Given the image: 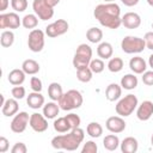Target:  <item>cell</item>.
I'll return each instance as SVG.
<instances>
[{
	"label": "cell",
	"instance_id": "cell-17",
	"mask_svg": "<svg viewBox=\"0 0 153 153\" xmlns=\"http://www.w3.org/2000/svg\"><path fill=\"white\" fill-rule=\"evenodd\" d=\"M26 104L29 105V108L35 109V110L39 109V108H43V105L45 104L44 103V96L41 92L32 91L31 93H29V96L26 98Z\"/></svg>",
	"mask_w": 153,
	"mask_h": 153
},
{
	"label": "cell",
	"instance_id": "cell-22",
	"mask_svg": "<svg viewBox=\"0 0 153 153\" xmlns=\"http://www.w3.org/2000/svg\"><path fill=\"white\" fill-rule=\"evenodd\" d=\"M25 75H26V73L23 69L14 68L8 73L7 79H8L10 84H12L13 86H17V85H22L25 81Z\"/></svg>",
	"mask_w": 153,
	"mask_h": 153
},
{
	"label": "cell",
	"instance_id": "cell-51",
	"mask_svg": "<svg viewBox=\"0 0 153 153\" xmlns=\"http://www.w3.org/2000/svg\"><path fill=\"white\" fill-rule=\"evenodd\" d=\"M151 143H152V146H153V134H152V136H151Z\"/></svg>",
	"mask_w": 153,
	"mask_h": 153
},
{
	"label": "cell",
	"instance_id": "cell-21",
	"mask_svg": "<svg viewBox=\"0 0 153 153\" xmlns=\"http://www.w3.org/2000/svg\"><path fill=\"white\" fill-rule=\"evenodd\" d=\"M121 146V151L123 153H135L139 148V142L135 137L133 136H127L122 140V142L120 143Z\"/></svg>",
	"mask_w": 153,
	"mask_h": 153
},
{
	"label": "cell",
	"instance_id": "cell-13",
	"mask_svg": "<svg viewBox=\"0 0 153 153\" xmlns=\"http://www.w3.org/2000/svg\"><path fill=\"white\" fill-rule=\"evenodd\" d=\"M105 127L110 133L114 134H120L122 131H124L126 129V122L122 118V116H111L106 120L105 122Z\"/></svg>",
	"mask_w": 153,
	"mask_h": 153
},
{
	"label": "cell",
	"instance_id": "cell-24",
	"mask_svg": "<svg viewBox=\"0 0 153 153\" xmlns=\"http://www.w3.org/2000/svg\"><path fill=\"white\" fill-rule=\"evenodd\" d=\"M63 91H62V86L59 82H51L48 86V97L54 100V102H59V99L62 97Z\"/></svg>",
	"mask_w": 153,
	"mask_h": 153
},
{
	"label": "cell",
	"instance_id": "cell-38",
	"mask_svg": "<svg viewBox=\"0 0 153 153\" xmlns=\"http://www.w3.org/2000/svg\"><path fill=\"white\" fill-rule=\"evenodd\" d=\"M66 118H67L68 123L71 124L72 129H73V128H76V127H80V123H81V118H80V117H79L76 114H73V112H71V114L66 115Z\"/></svg>",
	"mask_w": 153,
	"mask_h": 153
},
{
	"label": "cell",
	"instance_id": "cell-2",
	"mask_svg": "<svg viewBox=\"0 0 153 153\" xmlns=\"http://www.w3.org/2000/svg\"><path fill=\"white\" fill-rule=\"evenodd\" d=\"M85 131L80 128H73L67 134L56 135L51 139V146L55 149H65V151H76L80 143L84 141Z\"/></svg>",
	"mask_w": 153,
	"mask_h": 153
},
{
	"label": "cell",
	"instance_id": "cell-50",
	"mask_svg": "<svg viewBox=\"0 0 153 153\" xmlns=\"http://www.w3.org/2000/svg\"><path fill=\"white\" fill-rule=\"evenodd\" d=\"M104 1H105V2H114L115 0H104Z\"/></svg>",
	"mask_w": 153,
	"mask_h": 153
},
{
	"label": "cell",
	"instance_id": "cell-4",
	"mask_svg": "<svg viewBox=\"0 0 153 153\" xmlns=\"http://www.w3.org/2000/svg\"><path fill=\"white\" fill-rule=\"evenodd\" d=\"M91 60H92V48L86 43L79 44L73 57L74 68L79 69L82 67H88Z\"/></svg>",
	"mask_w": 153,
	"mask_h": 153
},
{
	"label": "cell",
	"instance_id": "cell-52",
	"mask_svg": "<svg viewBox=\"0 0 153 153\" xmlns=\"http://www.w3.org/2000/svg\"><path fill=\"white\" fill-rule=\"evenodd\" d=\"M152 29H153V23H152Z\"/></svg>",
	"mask_w": 153,
	"mask_h": 153
},
{
	"label": "cell",
	"instance_id": "cell-42",
	"mask_svg": "<svg viewBox=\"0 0 153 153\" xmlns=\"http://www.w3.org/2000/svg\"><path fill=\"white\" fill-rule=\"evenodd\" d=\"M27 147L24 142H16L11 148V153H26Z\"/></svg>",
	"mask_w": 153,
	"mask_h": 153
},
{
	"label": "cell",
	"instance_id": "cell-1",
	"mask_svg": "<svg viewBox=\"0 0 153 153\" xmlns=\"http://www.w3.org/2000/svg\"><path fill=\"white\" fill-rule=\"evenodd\" d=\"M120 14L121 8L116 2L99 4L93 11V16L99 22V24L112 30H116L122 25V18Z\"/></svg>",
	"mask_w": 153,
	"mask_h": 153
},
{
	"label": "cell",
	"instance_id": "cell-23",
	"mask_svg": "<svg viewBox=\"0 0 153 153\" xmlns=\"http://www.w3.org/2000/svg\"><path fill=\"white\" fill-rule=\"evenodd\" d=\"M112 54H114V48H112V45L109 42H102L97 47V55L102 60L110 59L112 56Z\"/></svg>",
	"mask_w": 153,
	"mask_h": 153
},
{
	"label": "cell",
	"instance_id": "cell-12",
	"mask_svg": "<svg viewBox=\"0 0 153 153\" xmlns=\"http://www.w3.org/2000/svg\"><path fill=\"white\" fill-rule=\"evenodd\" d=\"M29 126L31 127V129L36 133H43L48 129V118L43 115V114H38V112H33L30 115V121H29Z\"/></svg>",
	"mask_w": 153,
	"mask_h": 153
},
{
	"label": "cell",
	"instance_id": "cell-16",
	"mask_svg": "<svg viewBox=\"0 0 153 153\" xmlns=\"http://www.w3.org/2000/svg\"><path fill=\"white\" fill-rule=\"evenodd\" d=\"M122 96V86L116 84V82H111L106 86L105 90V98L109 102H115L118 100Z\"/></svg>",
	"mask_w": 153,
	"mask_h": 153
},
{
	"label": "cell",
	"instance_id": "cell-37",
	"mask_svg": "<svg viewBox=\"0 0 153 153\" xmlns=\"http://www.w3.org/2000/svg\"><path fill=\"white\" fill-rule=\"evenodd\" d=\"M97 151H98V146L92 140L86 141L81 148V153H97Z\"/></svg>",
	"mask_w": 153,
	"mask_h": 153
},
{
	"label": "cell",
	"instance_id": "cell-31",
	"mask_svg": "<svg viewBox=\"0 0 153 153\" xmlns=\"http://www.w3.org/2000/svg\"><path fill=\"white\" fill-rule=\"evenodd\" d=\"M37 24H38V17L36 14L29 13L22 18V25L25 29H35L37 26Z\"/></svg>",
	"mask_w": 153,
	"mask_h": 153
},
{
	"label": "cell",
	"instance_id": "cell-36",
	"mask_svg": "<svg viewBox=\"0 0 153 153\" xmlns=\"http://www.w3.org/2000/svg\"><path fill=\"white\" fill-rule=\"evenodd\" d=\"M11 6L14 12H24L27 8V0H11Z\"/></svg>",
	"mask_w": 153,
	"mask_h": 153
},
{
	"label": "cell",
	"instance_id": "cell-44",
	"mask_svg": "<svg viewBox=\"0 0 153 153\" xmlns=\"http://www.w3.org/2000/svg\"><path fill=\"white\" fill-rule=\"evenodd\" d=\"M8 148H10V142H8V140H7L5 136H1V137H0V153L7 152Z\"/></svg>",
	"mask_w": 153,
	"mask_h": 153
},
{
	"label": "cell",
	"instance_id": "cell-18",
	"mask_svg": "<svg viewBox=\"0 0 153 153\" xmlns=\"http://www.w3.org/2000/svg\"><path fill=\"white\" fill-rule=\"evenodd\" d=\"M129 68L134 74H142L147 69V63L141 56H134L129 60Z\"/></svg>",
	"mask_w": 153,
	"mask_h": 153
},
{
	"label": "cell",
	"instance_id": "cell-27",
	"mask_svg": "<svg viewBox=\"0 0 153 153\" xmlns=\"http://www.w3.org/2000/svg\"><path fill=\"white\" fill-rule=\"evenodd\" d=\"M39 68H41L39 67V63L37 61L32 60V59H27V60L23 61V63H22V69L26 74H29V75H33V74L38 73L39 72Z\"/></svg>",
	"mask_w": 153,
	"mask_h": 153
},
{
	"label": "cell",
	"instance_id": "cell-45",
	"mask_svg": "<svg viewBox=\"0 0 153 153\" xmlns=\"http://www.w3.org/2000/svg\"><path fill=\"white\" fill-rule=\"evenodd\" d=\"M140 0H121V2L124 5V6H128V7H133L135 5L139 4Z\"/></svg>",
	"mask_w": 153,
	"mask_h": 153
},
{
	"label": "cell",
	"instance_id": "cell-35",
	"mask_svg": "<svg viewBox=\"0 0 153 153\" xmlns=\"http://www.w3.org/2000/svg\"><path fill=\"white\" fill-rule=\"evenodd\" d=\"M88 67L91 68V71H92L93 73L99 74V73H102V72L104 71V68H105V63L103 62L102 59H94V60H91Z\"/></svg>",
	"mask_w": 153,
	"mask_h": 153
},
{
	"label": "cell",
	"instance_id": "cell-14",
	"mask_svg": "<svg viewBox=\"0 0 153 153\" xmlns=\"http://www.w3.org/2000/svg\"><path fill=\"white\" fill-rule=\"evenodd\" d=\"M153 115V103L151 100H143L136 110V117L140 121H148Z\"/></svg>",
	"mask_w": 153,
	"mask_h": 153
},
{
	"label": "cell",
	"instance_id": "cell-15",
	"mask_svg": "<svg viewBox=\"0 0 153 153\" xmlns=\"http://www.w3.org/2000/svg\"><path fill=\"white\" fill-rule=\"evenodd\" d=\"M122 25L127 29H137L141 25V17L136 12H127L122 17Z\"/></svg>",
	"mask_w": 153,
	"mask_h": 153
},
{
	"label": "cell",
	"instance_id": "cell-5",
	"mask_svg": "<svg viewBox=\"0 0 153 153\" xmlns=\"http://www.w3.org/2000/svg\"><path fill=\"white\" fill-rule=\"evenodd\" d=\"M137 105H139V100H137L136 96L129 93L117 102L115 110L118 116L128 117L134 112V110L137 108Z\"/></svg>",
	"mask_w": 153,
	"mask_h": 153
},
{
	"label": "cell",
	"instance_id": "cell-8",
	"mask_svg": "<svg viewBox=\"0 0 153 153\" xmlns=\"http://www.w3.org/2000/svg\"><path fill=\"white\" fill-rule=\"evenodd\" d=\"M32 10L35 14L41 20H48L51 19L54 16V7L49 6L45 0H33L32 1Z\"/></svg>",
	"mask_w": 153,
	"mask_h": 153
},
{
	"label": "cell",
	"instance_id": "cell-49",
	"mask_svg": "<svg viewBox=\"0 0 153 153\" xmlns=\"http://www.w3.org/2000/svg\"><path fill=\"white\" fill-rule=\"evenodd\" d=\"M147 2H148V5H149V6H152V7H153V0H147Z\"/></svg>",
	"mask_w": 153,
	"mask_h": 153
},
{
	"label": "cell",
	"instance_id": "cell-20",
	"mask_svg": "<svg viewBox=\"0 0 153 153\" xmlns=\"http://www.w3.org/2000/svg\"><path fill=\"white\" fill-rule=\"evenodd\" d=\"M60 105L59 103H55L54 100L51 102H48L43 105V110H42V114L48 118V120H54L56 118V116L59 115L60 112Z\"/></svg>",
	"mask_w": 153,
	"mask_h": 153
},
{
	"label": "cell",
	"instance_id": "cell-34",
	"mask_svg": "<svg viewBox=\"0 0 153 153\" xmlns=\"http://www.w3.org/2000/svg\"><path fill=\"white\" fill-rule=\"evenodd\" d=\"M123 60L121 57H111L108 62V69L111 73H118L123 68Z\"/></svg>",
	"mask_w": 153,
	"mask_h": 153
},
{
	"label": "cell",
	"instance_id": "cell-29",
	"mask_svg": "<svg viewBox=\"0 0 153 153\" xmlns=\"http://www.w3.org/2000/svg\"><path fill=\"white\" fill-rule=\"evenodd\" d=\"M86 133H87V135H90L93 139L100 137L103 134V127L98 122H90L86 127Z\"/></svg>",
	"mask_w": 153,
	"mask_h": 153
},
{
	"label": "cell",
	"instance_id": "cell-6",
	"mask_svg": "<svg viewBox=\"0 0 153 153\" xmlns=\"http://www.w3.org/2000/svg\"><path fill=\"white\" fill-rule=\"evenodd\" d=\"M145 48V39L137 36H124L121 41V49L126 54H139L143 51Z\"/></svg>",
	"mask_w": 153,
	"mask_h": 153
},
{
	"label": "cell",
	"instance_id": "cell-39",
	"mask_svg": "<svg viewBox=\"0 0 153 153\" xmlns=\"http://www.w3.org/2000/svg\"><path fill=\"white\" fill-rule=\"evenodd\" d=\"M11 94L13 96V98L16 99H23L25 97V88L20 85H17L14 87H12L11 90Z\"/></svg>",
	"mask_w": 153,
	"mask_h": 153
},
{
	"label": "cell",
	"instance_id": "cell-9",
	"mask_svg": "<svg viewBox=\"0 0 153 153\" xmlns=\"http://www.w3.org/2000/svg\"><path fill=\"white\" fill-rule=\"evenodd\" d=\"M29 121H30V116L26 111H20V112H17L13 117V120L11 121V130L16 134H20L23 133L27 124H29Z\"/></svg>",
	"mask_w": 153,
	"mask_h": 153
},
{
	"label": "cell",
	"instance_id": "cell-19",
	"mask_svg": "<svg viewBox=\"0 0 153 153\" xmlns=\"http://www.w3.org/2000/svg\"><path fill=\"white\" fill-rule=\"evenodd\" d=\"M18 109H19V105H18L17 99L8 98V99H6L5 104L1 106V112L4 116L10 117V116H14L18 112Z\"/></svg>",
	"mask_w": 153,
	"mask_h": 153
},
{
	"label": "cell",
	"instance_id": "cell-7",
	"mask_svg": "<svg viewBox=\"0 0 153 153\" xmlns=\"http://www.w3.org/2000/svg\"><path fill=\"white\" fill-rule=\"evenodd\" d=\"M44 35L45 32L39 29H33L30 31L27 37V47L33 53H39L44 48Z\"/></svg>",
	"mask_w": 153,
	"mask_h": 153
},
{
	"label": "cell",
	"instance_id": "cell-43",
	"mask_svg": "<svg viewBox=\"0 0 153 153\" xmlns=\"http://www.w3.org/2000/svg\"><path fill=\"white\" fill-rule=\"evenodd\" d=\"M143 39H145V43H146V48L153 50V31L146 32Z\"/></svg>",
	"mask_w": 153,
	"mask_h": 153
},
{
	"label": "cell",
	"instance_id": "cell-41",
	"mask_svg": "<svg viewBox=\"0 0 153 153\" xmlns=\"http://www.w3.org/2000/svg\"><path fill=\"white\" fill-rule=\"evenodd\" d=\"M142 82L147 86H153V69L142 73Z\"/></svg>",
	"mask_w": 153,
	"mask_h": 153
},
{
	"label": "cell",
	"instance_id": "cell-28",
	"mask_svg": "<svg viewBox=\"0 0 153 153\" xmlns=\"http://www.w3.org/2000/svg\"><path fill=\"white\" fill-rule=\"evenodd\" d=\"M139 84L137 76L135 74H126L121 79V86L124 90H134Z\"/></svg>",
	"mask_w": 153,
	"mask_h": 153
},
{
	"label": "cell",
	"instance_id": "cell-48",
	"mask_svg": "<svg viewBox=\"0 0 153 153\" xmlns=\"http://www.w3.org/2000/svg\"><path fill=\"white\" fill-rule=\"evenodd\" d=\"M148 65H149V67L153 69V54L149 55V57H148Z\"/></svg>",
	"mask_w": 153,
	"mask_h": 153
},
{
	"label": "cell",
	"instance_id": "cell-11",
	"mask_svg": "<svg viewBox=\"0 0 153 153\" xmlns=\"http://www.w3.org/2000/svg\"><path fill=\"white\" fill-rule=\"evenodd\" d=\"M22 25V19L17 12L0 14V29H18Z\"/></svg>",
	"mask_w": 153,
	"mask_h": 153
},
{
	"label": "cell",
	"instance_id": "cell-10",
	"mask_svg": "<svg viewBox=\"0 0 153 153\" xmlns=\"http://www.w3.org/2000/svg\"><path fill=\"white\" fill-rule=\"evenodd\" d=\"M68 22L65 20V19H57L55 20L54 23L49 24L47 27H45V35L50 38H55L57 36H61L63 33H66L68 31Z\"/></svg>",
	"mask_w": 153,
	"mask_h": 153
},
{
	"label": "cell",
	"instance_id": "cell-46",
	"mask_svg": "<svg viewBox=\"0 0 153 153\" xmlns=\"http://www.w3.org/2000/svg\"><path fill=\"white\" fill-rule=\"evenodd\" d=\"M8 5H10V1L8 0H0V11L1 12L6 11L7 7H8Z\"/></svg>",
	"mask_w": 153,
	"mask_h": 153
},
{
	"label": "cell",
	"instance_id": "cell-47",
	"mask_svg": "<svg viewBox=\"0 0 153 153\" xmlns=\"http://www.w3.org/2000/svg\"><path fill=\"white\" fill-rule=\"evenodd\" d=\"M45 2L49 5V6H51V7H55L59 2H60V0H45Z\"/></svg>",
	"mask_w": 153,
	"mask_h": 153
},
{
	"label": "cell",
	"instance_id": "cell-25",
	"mask_svg": "<svg viewBox=\"0 0 153 153\" xmlns=\"http://www.w3.org/2000/svg\"><path fill=\"white\" fill-rule=\"evenodd\" d=\"M53 127H54V130L57 131V133H60V134L68 133L69 130H72V127H71V124L68 123L66 116L56 118V120L54 121V123H53Z\"/></svg>",
	"mask_w": 153,
	"mask_h": 153
},
{
	"label": "cell",
	"instance_id": "cell-3",
	"mask_svg": "<svg viewBox=\"0 0 153 153\" xmlns=\"http://www.w3.org/2000/svg\"><path fill=\"white\" fill-rule=\"evenodd\" d=\"M82 94L78 90H68L62 94V97L59 99V105L61 110L71 111L74 109H78L82 105Z\"/></svg>",
	"mask_w": 153,
	"mask_h": 153
},
{
	"label": "cell",
	"instance_id": "cell-40",
	"mask_svg": "<svg viewBox=\"0 0 153 153\" xmlns=\"http://www.w3.org/2000/svg\"><path fill=\"white\" fill-rule=\"evenodd\" d=\"M30 87L32 91L35 92H41L42 88H43V85H42V80L37 76H32L30 79Z\"/></svg>",
	"mask_w": 153,
	"mask_h": 153
},
{
	"label": "cell",
	"instance_id": "cell-30",
	"mask_svg": "<svg viewBox=\"0 0 153 153\" xmlns=\"http://www.w3.org/2000/svg\"><path fill=\"white\" fill-rule=\"evenodd\" d=\"M86 38L91 43H99L103 38V31L98 27H90L86 31Z\"/></svg>",
	"mask_w": 153,
	"mask_h": 153
},
{
	"label": "cell",
	"instance_id": "cell-33",
	"mask_svg": "<svg viewBox=\"0 0 153 153\" xmlns=\"http://www.w3.org/2000/svg\"><path fill=\"white\" fill-rule=\"evenodd\" d=\"M0 43L4 48H10L14 43V33L11 30H5L1 32Z\"/></svg>",
	"mask_w": 153,
	"mask_h": 153
},
{
	"label": "cell",
	"instance_id": "cell-32",
	"mask_svg": "<svg viewBox=\"0 0 153 153\" xmlns=\"http://www.w3.org/2000/svg\"><path fill=\"white\" fill-rule=\"evenodd\" d=\"M92 75H93V72L91 71L90 67H82V68L76 69V79L79 81H81V82H88V81H91Z\"/></svg>",
	"mask_w": 153,
	"mask_h": 153
},
{
	"label": "cell",
	"instance_id": "cell-26",
	"mask_svg": "<svg viewBox=\"0 0 153 153\" xmlns=\"http://www.w3.org/2000/svg\"><path fill=\"white\" fill-rule=\"evenodd\" d=\"M120 139L117 135H115L114 133L112 134H109L106 135L104 139H103V146L105 149L108 151H116L120 146Z\"/></svg>",
	"mask_w": 153,
	"mask_h": 153
}]
</instances>
